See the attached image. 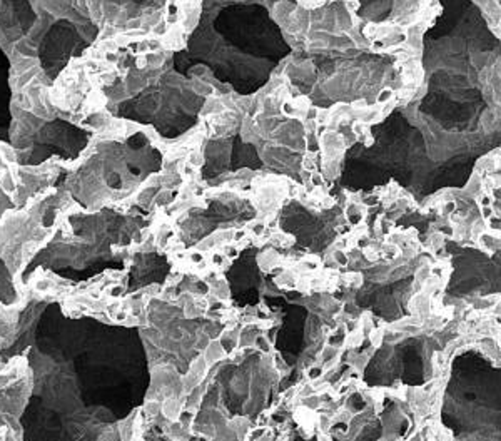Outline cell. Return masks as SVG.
Returning a JSON list of instances; mask_svg holds the SVG:
<instances>
[{
    "instance_id": "obj_1",
    "label": "cell",
    "mask_w": 501,
    "mask_h": 441,
    "mask_svg": "<svg viewBox=\"0 0 501 441\" xmlns=\"http://www.w3.org/2000/svg\"><path fill=\"white\" fill-rule=\"evenodd\" d=\"M296 0H203L197 25L186 47L174 52L172 67L189 75L206 67L239 95H252L292 52L271 10Z\"/></svg>"
},
{
    "instance_id": "obj_6",
    "label": "cell",
    "mask_w": 501,
    "mask_h": 441,
    "mask_svg": "<svg viewBox=\"0 0 501 441\" xmlns=\"http://www.w3.org/2000/svg\"><path fill=\"white\" fill-rule=\"evenodd\" d=\"M162 154L144 132H135L124 142H106L70 181L75 199L90 206L101 199L119 197L159 172Z\"/></svg>"
},
{
    "instance_id": "obj_10",
    "label": "cell",
    "mask_w": 501,
    "mask_h": 441,
    "mask_svg": "<svg viewBox=\"0 0 501 441\" xmlns=\"http://www.w3.org/2000/svg\"><path fill=\"white\" fill-rule=\"evenodd\" d=\"M12 90H10V59L0 47V141L12 144Z\"/></svg>"
},
{
    "instance_id": "obj_9",
    "label": "cell",
    "mask_w": 501,
    "mask_h": 441,
    "mask_svg": "<svg viewBox=\"0 0 501 441\" xmlns=\"http://www.w3.org/2000/svg\"><path fill=\"white\" fill-rule=\"evenodd\" d=\"M341 214L339 207H333L323 214H312L296 201H291L283 207L279 223L286 232L296 236L301 246L321 249L334 239Z\"/></svg>"
},
{
    "instance_id": "obj_8",
    "label": "cell",
    "mask_w": 501,
    "mask_h": 441,
    "mask_svg": "<svg viewBox=\"0 0 501 441\" xmlns=\"http://www.w3.org/2000/svg\"><path fill=\"white\" fill-rule=\"evenodd\" d=\"M256 216V211L249 201L241 197L212 199L207 209H194L182 221V239L187 244L201 241L217 228L246 223Z\"/></svg>"
},
{
    "instance_id": "obj_5",
    "label": "cell",
    "mask_w": 501,
    "mask_h": 441,
    "mask_svg": "<svg viewBox=\"0 0 501 441\" xmlns=\"http://www.w3.org/2000/svg\"><path fill=\"white\" fill-rule=\"evenodd\" d=\"M206 101L207 94L189 75L179 74L169 59L162 69L144 77V87L110 110L117 117L154 127L164 139H177L196 127Z\"/></svg>"
},
{
    "instance_id": "obj_2",
    "label": "cell",
    "mask_w": 501,
    "mask_h": 441,
    "mask_svg": "<svg viewBox=\"0 0 501 441\" xmlns=\"http://www.w3.org/2000/svg\"><path fill=\"white\" fill-rule=\"evenodd\" d=\"M99 32L75 0H0V47L37 59L50 84Z\"/></svg>"
},
{
    "instance_id": "obj_7",
    "label": "cell",
    "mask_w": 501,
    "mask_h": 441,
    "mask_svg": "<svg viewBox=\"0 0 501 441\" xmlns=\"http://www.w3.org/2000/svg\"><path fill=\"white\" fill-rule=\"evenodd\" d=\"M37 129L24 132L12 146L17 151V161L22 166H38L57 155L58 159L72 161L87 147L92 132L55 117L52 121L35 119Z\"/></svg>"
},
{
    "instance_id": "obj_13",
    "label": "cell",
    "mask_w": 501,
    "mask_h": 441,
    "mask_svg": "<svg viewBox=\"0 0 501 441\" xmlns=\"http://www.w3.org/2000/svg\"><path fill=\"white\" fill-rule=\"evenodd\" d=\"M493 203H491V197L490 196H483V197H481V206H483V207H490Z\"/></svg>"
},
{
    "instance_id": "obj_14",
    "label": "cell",
    "mask_w": 501,
    "mask_h": 441,
    "mask_svg": "<svg viewBox=\"0 0 501 441\" xmlns=\"http://www.w3.org/2000/svg\"><path fill=\"white\" fill-rule=\"evenodd\" d=\"M496 321H498V324H501V317H496Z\"/></svg>"
},
{
    "instance_id": "obj_4",
    "label": "cell",
    "mask_w": 501,
    "mask_h": 441,
    "mask_svg": "<svg viewBox=\"0 0 501 441\" xmlns=\"http://www.w3.org/2000/svg\"><path fill=\"white\" fill-rule=\"evenodd\" d=\"M291 84L312 106L331 107L357 101L378 102L385 89L396 79L394 59L371 52L292 54L288 67Z\"/></svg>"
},
{
    "instance_id": "obj_11",
    "label": "cell",
    "mask_w": 501,
    "mask_h": 441,
    "mask_svg": "<svg viewBox=\"0 0 501 441\" xmlns=\"http://www.w3.org/2000/svg\"><path fill=\"white\" fill-rule=\"evenodd\" d=\"M490 226H491V229H496V231H501V217H496V216H491L490 219Z\"/></svg>"
},
{
    "instance_id": "obj_3",
    "label": "cell",
    "mask_w": 501,
    "mask_h": 441,
    "mask_svg": "<svg viewBox=\"0 0 501 441\" xmlns=\"http://www.w3.org/2000/svg\"><path fill=\"white\" fill-rule=\"evenodd\" d=\"M201 177L214 183L237 171H269L299 181L304 129L296 119H241L236 129L204 146Z\"/></svg>"
},
{
    "instance_id": "obj_12",
    "label": "cell",
    "mask_w": 501,
    "mask_h": 441,
    "mask_svg": "<svg viewBox=\"0 0 501 441\" xmlns=\"http://www.w3.org/2000/svg\"><path fill=\"white\" fill-rule=\"evenodd\" d=\"M481 216H483L485 219H490L493 216V207L491 206L490 207H483V209H481Z\"/></svg>"
}]
</instances>
